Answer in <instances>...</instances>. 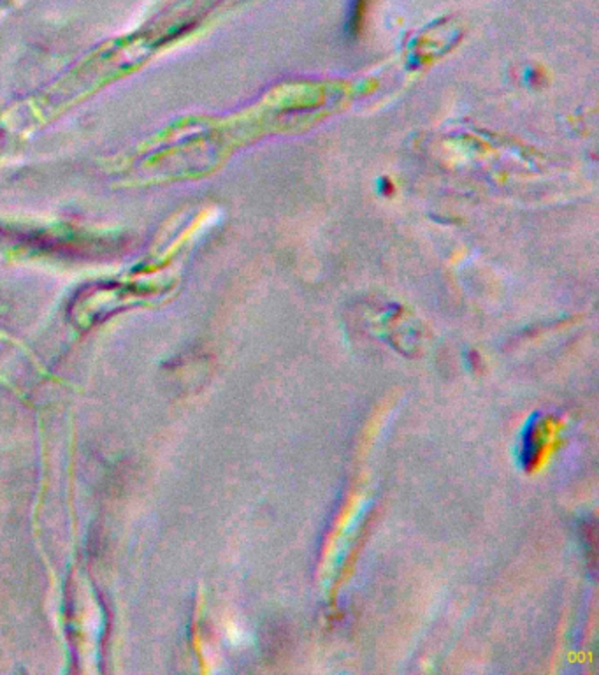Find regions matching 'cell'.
Here are the masks:
<instances>
[{"mask_svg":"<svg viewBox=\"0 0 599 675\" xmlns=\"http://www.w3.org/2000/svg\"><path fill=\"white\" fill-rule=\"evenodd\" d=\"M364 9H366V0H355V9L352 14V27L353 30L360 27V18L364 16Z\"/></svg>","mask_w":599,"mask_h":675,"instance_id":"obj_1","label":"cell"}]
</instances>
